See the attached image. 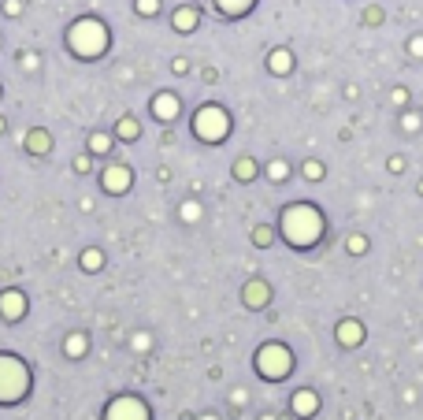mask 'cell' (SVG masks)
<instances>
[{"instance_id": "cell-1", "label": "cell", "mask_w": 423, "mask_h": 420, "mask_svg": "<svg viewBox=\"0 0 423 420\" xmlns=\"http://www.w3.org/2000/svg\"><path fill=\"white\" fill-rule=\"evenodd\" d=\"M323 234H327V216L320 212V205H312V201L282 205V212H279V238L289 249L308 253V249H315L323 242Z\"/></svg>"}, {"instance_id": "cell-2", "label": "cell", "mask_w": 423, "mask_h": 420, "mask_svg": "<svg viewBox=\"0 0 423 420\" xmlns=\"http://www.w3.org/2000/svg\"><path fill=\"white\" fill-rule=\"evenodd\" d=\"M63 42H67V49L78 60H100L104 52L112 49V30H108V23H104L100 15H82V19H74L67 26Z\"/></svg>"}, {"instance_id": "cell-3", "label": "cell", "mask_w": 423, "mask_h": 420, "mask_svg": "<svg viewBox=\"0 0 423 420\" xmlns=\"http://www.w3.org/2000/svg\"><path fill=\"white\" fill-rule=\"evenodd\" d=\"M34 387V372L19 353H8L0 350V405H19L26 402Z\"/></svg>"}, {"instance_id": "cell-4", "label": "cell", "mask_w": 423, "mask_h": 420, "mask_svg": "<svg viewBox=\"0 0 423 420\" xmlns=\"http://www.w3.org/2000/svg\"><path fill=\"white\" fill-rule=\"evenodd\" d=\"M193 138L204 141V146H223V141L230 138V112L223 108V104H201V108L193 112Z\"/></svg>"}, {"instance_id": "cell-5", "label": "cell", "mask_w": 423, "mask_h": 420, "mask_svg": "<svg viewBox=\"0 0 423 420\" xmlns=\"http://www.w3.org/2000/svg\"><path fill=\"white\" fill-rule=\"evenodd\" d=\"M253 369H256L260 379H268V383H282V379L294 372V353H289L286 343H263L253 353Z\"/></svg>"}, {"instance_id": "cell-6", "label": "cell", "mask_w": 423, "mask_h": 420, "mask_svg": "<svg viewBox=\"0 0 423 420\" xmlns=\"http://www.w3.org/2000/svg\"><path fill=\"white\" fill-rule=\"evenodd\" d=\"M100 420H152V409L138 395H115L108 405H104Z\"/></svg>"}, {"instance_id": "cell-7", "label": "cell", "mask_w": 423, "mask_h": 420, "mask_svg": "<svg viewBox=\"0 0 423 420\" xmlns=\"http://www.w3.org/2000/svg\"><path fill=\"white\" fill-rule=\"evenodd\" d=\"M130 186H134V172H130L126 164H108L100 172V190L112 193V198H119V193H130Z\"/></svg>"}, {"instance_id": "cell-8", "label": "cell", "mask_w": 423, "mask_h": 420, "mask_svg": "<svg viewBox=\"0 0 423 420\" xmlns=\"http://www.w3.org/2000/svg\"><path fill=\"white\" fill-rule=\"evenodd\" d=\"M149 115L156 123H175L178 115H182V101L171 94V89H160L152 101H149Z\"/></svg>"}, {"instance_id": "cell-9", "label": "cell", "mask_w": 423, "mask_h": 420, "mask_svg": "<svg viewBox=\"0 0 423 420\" xmlns=\"http://www.w3.org/2000/svg\"><path fill=\"white\" fill-rule=\"evenodd\" d=\"M22 317H26V294H22V291H15V286L0 291V320L19 324Z\"/></svg>"}, {"instance_id": "cell-10", "label": "cell", "mask_w": 423, "mask_h": 420, "mask_svg": "<svg viewBox=\"0 0 423 420\" xmlns=\"http://www.w3.org/2000/svg\"><path fill=\"white\" fill-rule=\"evenodd\" d=\"M334 338H338V346H341V350H356V346H364L367 331H364V324H360V320L346 317V320H338V327H334Z\"/></svg>"}, {"instance_id": "cell-11", "label": "cell", "mask_w": 423, "mask_h": 420, "mask_svg": "<svg viewBox=\"0 0 423 420\" xmlns=\"http://www.w3.org/2000/svg\"><path fill=\"white\" fill-rule=\"evenodd\" d=\"M289 409H294L297 420H308V416L320 413V395H315L312 387H301V390H294V395H289Z\"/></svg>"}, {"instance_id": "cell-12", "label": "cell", "mask_w": 423, "mask_h": 420, "mask_svg": "<svg viewBox=\"0 0 423 420\" xmlns=\"http://www.w3.org/2000/svg\"><path fill=\"white\" fill-rule=\"evenodd\" d=\"M268 301H271V286L263 283V279H249L242 286V305L245 309H263Z\"/></svg>"}, {"instance_id": "cell-13", "label": "cell", "mask_w": 423, "mask_h": 420, "mask_svg": "<svg viewBox=\"0 0 423 420\" xmlns=\"http://www.w3.org/2000/svg\"><path fill=\"white\" fill-rule=\"evenodd\" d=\"M208 4L216 8L219 19H245L256 8V0H208Z\"/></svg>"}, {"instance_id": "cell-14", "label": "cell", "mask_w": 423, "mask_h": 420, "mask_svg": "<svg viewBox=\"0 0 423 420\" xmlns=\"http://www.w3.org/2000/svg\"><path fill=\"white\" fill-rule=\"evenodd\" d=\"M171 26H175L178 34H193L197 26H201V11H197L193 4H178L175 15H171Z\"/></svg>"}, {"instance_id": "cell-15", "label": "cell", "mask_w": 423, "mask_h": 420, "mask_svg": "<svg viewBox=\"0 0 423 420\" xmlns=\"http://www.w3.org/2000/svg\"><path fill=\"white\" fill-rule=\"evenodd\" d=\"M263 68H268L271 75L286 78L289 71H294V52H289V49H271L268 56H263Z\"/></svg>"}, {"instance_id": "cell-16", "label": "cell", "mask_w": 423, "mask_h": 420, "mask_svg": "<svg viewBox=\"0 0 423 420\" xmlns=\"http://www.w3.org/2000/svg\"><path fill=\"white\" fill-rule=\"evenodd\" d=\"M48 149H52V138H48V130L34 127L30 134H26V153H30V156H48Z\"/></svg>"}, {"instance_id": "cell-17", "label": "cell", "mask_w": 423, "mask_h": 420, "mask_svg": "<svg viewBox=\"0 0 423 420\" xmlns=\"http://www.w3.org/2000/svg\"><path fill=\"white\" fill-rule=\"evenodd\" d=\"M86 350H89V338H86L82 331H71L67 338H63V357L82 361V357H86Z\"/></svg>"}, {"instance_id": "cell-18", "label": "cell", "mask_w": 423, "mask_h": 420, "mask_svg": "<svg viewBox=\"0 0 423 420\" xmlns=\"http://www.w3.org/2000/svg\"><path fill=\"white\" fill-rule=\"evenodd\" d=\"M256 172H260V167H256L253 156H237L234 167H230V175H234L237 182H253V179H256Z\"/></svg>"}, {"instance_id": "cell-19", "label": "cell", "mask_w": 423, "mask_h": 420, "mask_svg": "<svg viewBox=\"0 0 423 420\" xmlns=\"http://www.w3.org/2000/svg\"><path fill=\"white\" fill-rule=\"evenodd\" d=\"M138 134H141V127H138L134 115H123V120L115 123V138H123V141H138Z\"/></svg>"}, {"instance_id": "cell-20", "label": "cell", "mask_w": 423, "mask_h": 420, "mask_svg": "<svg viewBox=\"0 0 423 420\" xmlns=\"http://www.w3.org/2000/svg\"><path fill=\"white\" fill-rule=\"evenodd\" d=\"M78 265H82V272H100L104 268V253H100V249H82Z\"/></svg>"}, {"instance_id": "cell-21", "label": "cell", "mask_w": 423, "mask_h": 420, "mask_svg": "<svg viewBox=\"0 0 423 420\" xmlns=\"http://www.w3.org/2000/svg\"><path fill=\"white\" fill-rule=\"evenodd\" d=\"M89 153H93V156L112 153V134H104V130H93V134H89Z\"/></svg>"}, {"instance_id": "cell-22", "label": "cell", "mask_w": 423, "mask_h": 420, "mask_svg": "<svg viewBox=\"0 0 423 420\" xmlns=\"http://www.w3.org/2000/svg\"><path fill=\"white\" fill-rule=\"evenodd\" d=\"M178 219L182 223H197V219H201V201H182L178 205Z\"/></svg>"}, {"instance_id": "cell-23", "label": "cell", "mask_w": 423, "mask_h": 420, "mask_svg": "<svg viewBox=\"0 0 423 420\" xmlns=\"http://www.w3.org/2000/svg\"><path fill=\"white\" fill-rule=\"evenodd\" d=\"M134 11L141 19H156L160 15V0H134Z\"/></svg>"}, {"instance_id": "cell-24", "label": "cell", "mask_w": 423, "mask_h": 420, "mask_svg": "<svg viewBox=\"0 0 423 420\" xmlns=\"http://www.w3.org/2000/svg\"><path fill=\"white\" fill-rule=\"evenodd\" d=\"M268 179H271V182H286V179H289V164H286V160H271V164H268Z\"/></svg>"}, {"instance_id": "cell-25", "label": "cell", "mask_w": 423, "mask_h": 420, "mask_svg": "<svg viewBox=\"0 0 423 420\" xmlns=\"http://www.w3.org/2000/svg\"><path fill=\"white\" fill-rule=\"evenodd\" d=\"M301 175H305L308 182H320L323 179V164L320 160H305V164H301Z\"/></svg>"}, {"instance_id": "cell-26", "label": "cell", "mask_w": 423, "mask_h": 420, "mask_svg": "<svg viewBox=\"0 0 423 420\" xmlns=\"http://www.w3.org/2000/svg\"><path fill=\"white\" fill-rule=\"evenodd\" d=\"M271 242H275V231L268 227V223H260V227L253 231V246H260V249H263V246H271Z\"/></svg>"}, {"instance_id": "cell-27", "label": "cell", "mask_w": 423, "mask_h": 420, "mask_svg": "<svg viewBox=\"0 0 423 420\" xmlns=\"http://www.w3.org/2000/svg\"><path fill=\"white\" fill-rule=\"evenodd\" d=\"M346 246H349V253H353V257L367 253V238H364V234H349V242H346Z\"/></svg>"}, {"instance_id": "cell-28", "label": "cell", "mask_w": 423, "mask_h": 420, "mask_svg": "<svg viewBox=\"0 0 423 420\" xmlns=\"http://www.w3.org/2000/svg\"><path fill=\"white\" fill-rule=\"evenodd\" d=\"M419 123H423V120H419L416 112H405V115H401V130H405V134H416Z\"/></svg>"}, {"instance_id": "cell-29", "label": "cell", "mask_w": 423, "mask_h": 420, "mask_svg": "<svg viewBox=\"0 0 423 420\" xmlns=\"http://www.w3.org/2000/svg\"><path fill=\"white\" fill-rule=\"evenodd\" d=\"M19 63H22V71H37L41 68V56H37V52H22Z\"/></svg>"}, {"instance_id": "cell-30", "label": "cell", "mask_w": 423, "mask_h": 420, "mask_svg": "<svg viewBox=\"0 0 423 420\" xmlns=\"http://www.w3.org/2000/svg\"><path fill=\"white\" fill-rule=\"evenodd\" d=\"M171 75H178V78H182V75H190V60H186V56L171 60Z\"/></svg>"}, {"instance_id": "cell-31", "label": "cell", "mask_w": 423, "mask_h": 420, "mask_svg": "<svg viewBox=\"0 0 423 420\" xmlns=\"http://www.w3.org/2000/svg\"><path fill=\"white\" fill-rule=\"evenodd\" d=\"M408 56H416V60H423V37L416 34L412 42H408Z\"/></svg>"}, {"instance_id": "cell-32", "label": "cell", "mask_w": 423, "mask_h": 420, "mask_svg": "<svg viewBox=\"0 0 423 420\" xmlns=\"http://www.w3.org/2000/svg\"><path fill=\"white\" fill-rule=\"evenodd\" d=\"M4 15H22V0H4Z\"/></svg>"}, {"instance_id": "cell-33", "label": "cell", "mask_w": 423, "mask_h": 420, "mask_svg": "<svg viewBox=\"0 0 423 420\" xmlns=\"http://www.w3.org/2000/svg\"><path fill=\"white\" fill-rule=\"evenodd\" d=\"M390 101H393V104H408V89H405V86H398V89L390 94Z\"/></svg>"}, {"instance_id": "cell-34", "label": "cell", "mask_w": 423, "mask_h": 420, "mask_svg": "<svg viewBox=\"0 0 423 420\" xmlns=\"http://www.w3.org/2000/svg\"><path fill=\"white\" fill-rule=\"evenodd\" d=\"M89 167H93V164H89V156H78V160H74V172H78V175H86Z\"/></svg>"}, {"instance_id": "cell-35", "label": "cell", "mask_w": 423, "mask_h": 420, "mask_svg": "<svg viewBox=\"0 0 423 420\" xmlns=\"http://www.w3.org/2000/svg\"><path fill=\"white\" fill-rule=\"evenodd\" d=\"M379 19H382V8H367V23H372V26H375Z\"/></svg>"}, {"instance_id": "cell-36", "label": "cell", "mask_w": 423, "mask_h": 420, "mask_svg": "<svg viewBox=\"0 0 423 420\" xmlns=\"http://www.w3.org/2000/svg\"><path fill=\"white\" fill-rule=\"evenodd\" d=\"M230 402H234V405H245V402H249V395H245V390H234Z\"/></svg>"}, {"instance_id": "cell-37", "label": "cell", "mask_w": 423, "mask_h": 420, "mask_svg": "<svg viewBox=\"0 0 423 420\" xmlns=\"http://www.w3.org/2000/svg\"><path fill=\"white\" fill-rule=\"evenodd\" d=\"M197 420H219L216 413H204V416H197Z\"/></svg>"}, {"instance_id": "cell-38", "label": "cell", "mask_w": 423, "mask_h": 420, "mask_svg": "<svg viewBox=\"0 0 423 420\" xmlns=\"http://www.w3.org/2000/svg\"><path fill=\"white\" fill-rule=\"evenodd\" d=\"M4 130H8V123H4V115H0V134H4Z\"/></svg>"}, {"instance_id": "cell-39", "label": "cell", "mask_w": 423, "mask_h": 420, "mask_svg": "<svg viewBox=\"0 0 423 420\" xmlns=\"http://www.w3.org/2000/svg\"><path fill=\"white\" fill-rule=\"evenodd\" d=\"M260 420H275V416H271V413H263V416H260Z\"/></svg>"}]
</instances>
